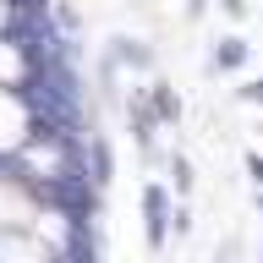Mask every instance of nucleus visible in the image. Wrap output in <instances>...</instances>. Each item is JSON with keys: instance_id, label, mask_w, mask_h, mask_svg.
<instances>
[{"instance_id": "f257e3e1", "label": "nucleus", "mask_w": 263, "mask_h": 263, "mask_svg": "<svg viewBox=\"0 0 263 263\" xmlns=\"http://www.w3.org/2000/svg\"><path fill=\"white\" fill-rule=\"evenodd\" d=\"M159 219H164V203H159V192H148V230H154V241H159Z\"/></svg>"}]
</instances>
